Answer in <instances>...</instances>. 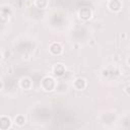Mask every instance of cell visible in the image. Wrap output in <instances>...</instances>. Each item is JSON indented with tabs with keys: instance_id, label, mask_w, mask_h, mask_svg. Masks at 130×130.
<instances>
[{
	"instance_id": "1",
	"label": "cell",
	"mask_w": 130,
	"mask_h": 130,
	"mask_svg": "<svg viewBox=\"0 0 130 130\" xmlns=\"http://www.w3.org/2000/svg\"><path fill=\"white\" fill-rule=\"evenodd\" d=\"M42 86L46 89V90H51L54 88L55 86V82L53 80V78L51 77H45L42 81Z\"/></svg>"
},
{
	"instance_id": "2",
	"label": "cell",
	"mask_w": 130,
	"mask_h": 130,
	"mask_svg": "<svg viewBox=\"0 0 130 130\" xmlns=\"http://www.w3.org/2000/svg\"><path fill=\"white\" fill-rule=\"evenodd\" d=\"M91 15V11L88 7H81L79 10V16L82 19H88Z\"/></svg>"
},
{
	"instance_id": "3",
	"label": "cell",
	"mask_w": 130,
	"mask_h": 130,
	"mask_svg": "<svg viewBox=\"0 0 130 130\" xmlns=\"http://www.w3.org/2000/svg\"><path fill=\"white\" fill-rule=\"evenodd\" d=\"M10 126V120L6 117H1L0 118V129L6 130Z\"/></svg>"
},
{
	"instance_id": "4",
	"label": "cell",
	"mask_w": 130,
	"mask_h": 130,
	"mask_svg": "<svg viewBox=\"0 0 130 130\" xmlns=\"http://www.w3.org/2000/svg\"><path fill=\"white\" fill-rule=\"evenodd\" d=\"M50 51H51V53L57 55V54H60V53H61V51H62V47L60 46V44H58V43H54L53 45H51V47H50Z\"/></svg>"
},
{
	"instance_id": "5",
	"label": "cell",
	"mask_w": 130,
	"mask_h": 130,
	"mask_svg": "<svg viewBox=\"0 0 130 130\" xmlns=\"http://www.w3.org/2000/svg\"><path fill=\"white\" fill-rule=\"evenodd\" d=\"M54 72H55V74H56V75L61 76V75H63V74H64V72H65V68H64V66H63V65L58 64V65H56V66H55V68H54Z\"/></svg>"
},
{
	"instance_id": "6",
	"label": "cell",
	"mask_w": 130,
	"mask_h": 130,
	"mask_svg": "<svg viewBox=\"0 0 130 130\" xmlns=\"http://www.w3.org/2000/svg\"><path fill=\"white\" fill-rule=\"evenodd\" d=\"M74 86H75L77 89H82V88H84V86H85V82H84L83 79L78 78V79L75 80V82H74Z\"/></svg>"
},
{
	"instance_id": "7",
	"label": "cell",
	"mask_w": 130,
	"mask_h": 130,
	"mask_svg": "<svg viewBox=\"0 0 130 130\" xmlns=\"http://www.w3.org/2000/svg\"><path fill=\"white\" fill-rule=\"evenodd\" d=\"M120 2L119 1H116V0H114V1H111L110 3H109V6H110V8L112 9V10H118L119 8H120Z\"/></svg>"
},
{
	"instance_id": "8",
	"label": "cell",
	"mask_w": 130,
	"mask_h": 130,
	"mask_svg": "<svg viewBox=\"0 0 130 130\" xmlns=\"http://www.w3.org/2000/svg\"><path fill=\"white\" fill-rule=\"evenodd\" d=\"M21 86H22L23 88H28V87L30 86V80H29L28 78L22 79V81H21Z\"/></svg>"
},
{
	"instance_id": "9",
	"label": "cell",
	"mask_w": 130,
	"mask_h": 130,
	"mask_svg": "<svg viewBox=\"0 0 130 130\" xmlns=\"http://www.w3.org/2000/svg\"><path fill=\"white\" fill-rule=\"evenodd\" d=\"M15 123H16L17 125H19V126L23 125V124H24V118H23L22 116H17V117L15 118Z\"/></svg>"
},
{
	"instance_id": "10",
	"label": "cell",
	"mask_w": 130,
	"mask_h": 130,
	"mask_svg": "<svg viewBox=\"0 0 130 130\" xmlns=\"http://www.w3.org/2000/svg\"><path fill=\"white\" fill-rule=\"evenodd\" d=\"M36 5H37L39 8H43L44 6L47 5V2H46V1H37V2H36Z\"/></svg>"
},
{
	"instance_id": "11",
	"label": "cell",
	"mask_w": 130,
	"mask_h": 130,
	"mask_svg": "<svg viewBox=\"0 0 130 130\" xmlns=\"http://www.w3.org/2000/svg\"><path fill=\"white\" fill-rule=\"evenodd\" d=\"M1 86H2V84H1V82H0V88H1Z\"/></svg>"
}]
</instances>
